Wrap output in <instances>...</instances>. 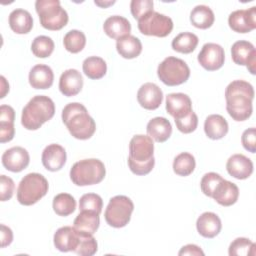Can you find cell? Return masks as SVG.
<instances>
[{
    "label": "cell",
    "instance_id": "6da1fadb",
    "mask_svg": "<svg viewBox=\"0 0 256 256\" xmlns=\"http://www.w3.org/2000/svg\"><path fill=\"white\" fill-rule=\"evenodd\" d=\"M253 86L244 80H234L225 89L226 110L235 121L247 120L253 111Z\"/></svg>",
    "mask_w": 256,
    "mask_h": 256
},
{
    "label": "cell",
    "instance_id": "7a4b0ae2",
    "mask_svg": "<svg viewBox=\"0 0 256 256\" xmlns=\"http://www.w3.org/2000/svg\"><path fill=\"white\" fill-rule=\"evenodd\" d=\"M154 143L150 136L135 135L129 143L128 166L136 175H147L155 165Z\"/></svg>",
    "mask_w": 256,
    "mask_h": 256
},
{
    "label": "cell",
    "instance_id": "3957f363",
    "mask_svg": "<svg viewBox=\"0 0 256 256\" xmlns=\"http://www.w3.org/2000/svg\"><path fill=\"white\" fill-rule=\"evenodd\" d=\"M62 121L71 136L79 140H87L96 131L94 119L89 115L86 107L78 102L67 104L62 110Z\"/></svg>",
    "mask_w": 256,
    "mask_h": 256
},
{
    "label": "cell",
    "instance_id": "277c9868",
    "mask_svg": "<svg viewBox=\"0 0 256 256\" xmlns=\"http://www.w3.org/2000/svg\"><path fill=\"white\" fill-rule=\"evenodd\" d=\"M55 114L51 98L44 95L34 96L22 110L21 124L27 130H37Z\"/></svg>",
    "mask_w": 256,
    "mask_h": 256
},
{
    "label": "cell",
    "instance_id": "5b68a950",
    "mask_svg": "<svg viewBox=\"0 0 256 256\" xmlns=\"http://www.w3.org/2000/svg\"><path fill=\"white\" fill-rule=\"evenodd\" d=\"M105 175L104 163L95 158L77 161L70 169V179L77 186L98 184L104 179Z\"/></svg>",
    "mask_w": 256,
    "mask_h": 256
},
{
    "label": "cell",
    "instance_id": "8992f818",
    "mask_svg": "<svg viewBox=\"0 0 256 256\" xmlns=\"http://www.w3.org/2000/svg\"><path fill=\"white\" fill-rule=\"evenodd\" d=\"M47 179L39 173H28L19 182L17 200L20 204L30 206L37 203L48 192Z\"/></svg>",
    "mask_w": 256,
    "mask_h": 256
},
{
    "label": "cell",
    "instance_id": "52a82bcc",
    "mask_svg": "<svg viewBox=\"0 0 256 256\" xmlns=\"http://www.w3.org/2000/svg\"><path fill=\"white\" fill-rule=\"evenodd\" d=\"M35 9L43 28L57 31L65 27L68 23V14L61 7L59 0H37Z\"/></svg>",
    "mask_w": 256,
    "mask_h": 256
},
{
    "label": "cell",
    "instance_id": "ba28073f",
    "mask_svg": "<svg viewBox=\"0 0 256 256\" xmlns=\"http://www.w3.org/2000/svg\"><path fill=\"white\" fill-rule=\"evenodd\" d=\"M157 75L165 85L177 86L188 80L190 69L184 60L169 56L158 65Z\"/></svg>",
    "mask_w": 256,
    "mask_h": 256
},
{
    "label": "cell",
    "instance_id": "9c48e42d",
    "mask_svg": "<svg viewBox=\"0 0 256 256\" xmlns=\"http://www.w3.org/2000/svg\"><path fill=\"white\" fill-rule=\"evenodd\" d=\"M133 210L134 204L129 197L117 195L109 200L104 217L109 226L122 228L129 223Z\"/></svg>",
    "mask_w": 256,
    "mask_h": 256
},
{
    "label": "cell",
    "instance_id": "30bf717a",
    "mask_svg": "<svg viewBox=\"0 0 256 256\" xmlns=\"http://www.w3.org/2000/svg\"><path fill=\"white\" fill-rule=\"evenodd\" d=\"M138 29L143 35L166 37L173 29V21L164 14L152 11L138 20Z\"/></svg>",
    "mask_w": 256,
    "mask_h": 256
},
{
    "label": "cell",
    "instance_id": "8fae6325",
    "mask_svg": "<svg viewBox=\"0 0 256 256\" xmlns=\"http://www.w3.org/2000/svg\"><path fill=\"white\" fill-rule=\"evenodd\" d=\"M232 60L237 65H245L251 74H255L256 50L254 45L246 40L236 41L231 47Z\"/></svg>",
    "mask_w": 256,
    "mask_h": 256
},
{
    "label": "cell",
    "instance_id": "7c38bea8",
    "mask_svg": "<svg viewBox=\"0 0 256 256\" xmlns=\"http://www.w3.org/2000/svg\"><path fill=\"white\" fill-rule=\"evenodd\" d=\"M199 64L208 71L220 69L225 60V53L222 46L216 43H206L198 54Z\"/></svg>",
    "mask_w": 256,
    "mask_h": 256
},
{
    "label": "cell",
    "instance_id": "4fadbf2b",
    "mask_svg": "<svg viewBox=\"0 0 256 256\" xmlns=\"http://www.w3.org/2000/svg\"><path fill=\"white\" fill-rule=\"evenodd\" d=\"M228 24L237 33H248L254 30L256 28V7L233 11L228 17Z\"/></svg>",
    "mask_w": 256,
    "mask_h": 256
},
{
    "label": "cell",
    "instance_id": "5bb4252c",
    "mask_svg": "<svg viewBox=\"0 0 256 256\" xmlns=\"http://www.w3.org/2000/svg\"><path fill=\"white\" fill-rule=\"evenodd\" d=\"M2 164L3 166L11 172H21L30 162V156L28 151L20 146H15L7 149L2 154Z\"/></svg>",
    "mask_w": 256,
    "mask_h": 256
},
{
    "label": "cell",
    "instance_id": "9a60e30c",
    "mask_svg": "<svg viewBox=\"0 0 256 256\" xmlns=\"http://www.w3.org/2000/svg\"><path fill=\"white\" fill-rule=\"evenodd\" d=\"M162 100L163 92L155 83H144L137 92V101L146 110L157 109L161 105Z\"/></svg>",
    "mask_w": 256,
    "mask_h": 256
},
{
    "label": "cell",
    "instance_id": "2e32d148",
    "mask_svg": "<svg viewBox=\"0 0 256 256\" xmlns=\"http://www.w3.org/2000/svg\"><path fill=\"white\" fill-rule=\"evenodd\" d=\"M66 151L59 144H50L46 146L42 152L41 160L43 166L52 172L59 171L66 162Z\"/></svg>",
    "mask_w": 256,
    "mask_h": 256
},
{
    "label": "cell",
    "instance_id": "e0dca14e",
    "mask_svg": "<svg viewBox=\"0 0 256 256\" xmlns=\"http://www.w3.org/2000/svg\"><path fill=\"white\" fill-rule=\"evenodd\" d=\"M166 110L174 120L184 117L192 111V102L184 93H170L166 96Z\"/></svg>",
    "mask_w": 256,
    "mask_h": 256
},
{
    "label": "cell",
    "instance_id": "ac0fdd59",
    "mask_svg": "<svg viewBox=\"0 0 256 256\" xmlns=\"http://www.w3.org/2000/svg\"><path fill=\"white\" fill-rule=\"evenodd\" d=\"M226 169L236 179H247L253 173V162L243 154H234L227 160Z\"/></svg>",
    "mask_w": 256,
    "mask_h": 256
},
{
    "label": "cell",
    "instance_id": "d6986e66",
    "mask_svg": "<svg viewBox=\"0 0 256 256\" xmlns=\"http://www.w3.org/2000/svg\"><path fill=\"white\" fill-rule=\"evenodd\" d=\"M83 87V78L76 69L65 70L59 79V90L66 97L77 95Z\"/></svg>",
    "mask_w": 256,
    "mask_h": 256
},
{
    "label": "cell",
    "instance_id": "ffe728a7",
    "mask_svg": "<svg viewBox=\"0 0 256 256\" xmlns=\"http://www.w3.org/2000/svg\"><path fill=\"white\" fill-rule=\"evenodd\" d=\"M54 246L61 252L73 251L76 249L79 241V232L71 226L59 228L53 237Z\"/></svg>",
    "mask_w": 256,
    "mask_h": 256
},
{
    "label": "cell",
    "instance_id": "44dd1931",
    "mask_svg": "<svg viewBox=\"0 0 256 256\" xmlns=\"http://www.w3.org/2000/svg\"><path fill=\"white\" fill-rule=\"evenodd\" d=\"M211 197L222 206H231L238 200L239 188L235 183L223 179L217 185Z\"/></svg>",
    "mask_w": 256,
    "mask_h": 256
},
{
    "label": "cell",
    "instance_id": "7402d4cb",
    "mask_svg": "<svg viewBox=\"0 0 256 256\" xmlns=\"http://www.w3.org/2000/svg\"><path fill=\"white\" fill-rule=\"evenodd\" d=\"M196 228L201 236L205 238H214L220 233L222 224L217 214L213 212H204L198 217Z\"/></svg>",
    "mask_w": 256,
    "mask_h": 256
},
{
    "label": "cell",
    "instance_id": "603a6c76",
    "mask_svg": "<svg viewBox=\"0 0 256 256\" xmlns=\"http://www.w3.org/2000/svg\"><path fill=\"white\" fill-rule=\"evenodd\" d=\"M103 30L108 37L118 40L124 36L130 35L131 24L125 17L113 15L105 20Z\"/></svg>",
    "mask_w": 256,
    "mask_h": 256
},
{
    "label": "cell",
    "instance_id": "cb8c5ba5",
    "mask_svg": "<svg viewBox=\"0 0 256 256\" xmlns=\"http://www.w3.org/2000/svg\"><path fill=\"white\" fill-rule=\"evenodd\" d=\"M29 84L34 89H48L52 86L54 73L48 65L38 64L29 72Z\"/></svg>",
    "mask_w": 256,
    "mask_h": 256
},
{
    "label": "cell",
    "instance_id": "d4e9b609",
    "mask_svg": "<svg viewBox=\"0 0 256 256\" xmlns=\"http://www.w3.org/2000/svg\"><path fill=\"white\" fill-rule=\"evenodd\" d=\"M146 131L148 136L154 141L162 143L170 138L172 134V126L168 119L164 117H155L148 122Z\"/></svg>",
    "mask_w": 256,
    "mask_h": 256
},
{
    "label": "cell",
    "instance_id": "484cf974",
    "mask_svg": "<svg viewBox=\"0 0 256 256\" xmlns=\"http://www.w3.org/2000/svg\"><path fill=\"white\" fill-rule=\"evenodd\" d=\"M228 129V123L222 115L211 114L205 119L204 131L206 136L212 140L223 138L227 134Z\"/></svg>",
    "mask_w": 256,
    "mask_h": 256
},
{
    "label": "cell",
    "instance_id": "4316f807",
    "mask_svg": "<svg viewBox=\"0 0 256 256\" xmlns=\"http://www.w3.org/2000/svg\"><path fill=\"white\" fill-rule=\"evenodd\" d=\"M9 26L16 34H27L33 27V18L27 10L15 9L9 14Z\"/></svg>",
    "mask_w": 256,
    "mask_h": 256
},
{
    "label": "cell",
    "instance_id": "83f0119b",
    "mask_svg": "<svg viewBox=\"0 0 256 256\" xmlns=\"http://www.w3.org/2000/svg\"><path fill=\"white\" fill-rule=\"evenodd\" d=\"M116 49L121 57L125 59H133L141 54L142 43L137 37L127 35L117 40Z\"/></svg>",
    "mask_w": 256,
    "mask_h": 256
},
{
    "label": "cell",
    "instance_id": "f1b7e54d",
    "mask_svg": "<svg viewBox=\"0 0 256 256\" xmlns=\"http://www.w3.org/2000/svg\"><path fill=\"white\" fill-rule=\"evenodd\" d=\"M74 228L78 231L94 234L99 228L100 218L99 214L94 211L83 210L74 219Z\"/></svg>",
    "mask_w": 256,
    "mask_h": 256
},
{
    "label": "cell",
    "instance_id": "f546056e",
    "mask_svg": "<svg viewBox=\"0 0 256 256\" xmlns=\"http://www.w3.org/2000/svg\"><path fill=\"white\" fill-rule=\"evenodd\" d=\"M215 20V16L210 7L206 5L195 6L190 13V21L192 25L199 29L210 28Z\"/></svg>",
    "mask_w": 256,
    "mask_h": 256
},
{
    "label": "cell",
    "instance_id": "4dcf8cb0",
    "mask_svg": "<svg viewBox=\"0 0 256 256\" xmlns=\"http://www.w3.org/2000/svg\"><path fill=\"white\" fill-rule=\"evenodd\" d=\"M82 69L84 74L93 80L101 79L107 72V64L101 57L90 56L83 61Z\"/></svg>",
    "mask_w": 256,
    "mask_h": 256
},
{
    "label": "cell",
    "instance_id": "1f68e13d",
    "mask_svg": "<svg viewBox=\"0 0 256 256\" xmlns=\"http://www.w3.org/2000/svg\"><path fill=\"white\" fill-rule=\"evenodd\" d=\"M199 42L197 35L191 32H182L172 40L173 50L183 54H189L195 50Z\"/></svg>",
    "mask_w": 256,
    "mask_h": 256
},
{
    "label": "cell",
    "instance_id": "d6a6232c",
    "mask_svg": "<svg viewBox=\"0 0 256 256\" xmlns=\"http://www.w3.org/2000/svg\"><path fill=\"white\" fill-rule=\"evenodd\" d=\"M52 207L57 215L65 217L75 211L76 200L68 193H59L53 198Z\"/></svg>",
    "mask_w": 256,
    "mask_h": 256
},
{
    "label": "cell",
    "instance_id": "836d02e7",
    "mask_svg": "<svg viewBox=\"0 0 256 256\" xmlns=\"http://www.w3.org/2000/svg\"><path fill=\"white\" fill-rule=\"evenodd\" d=\"M196 161L192 154L182 152L178 154L173 161V171L179 176H189L195 169Z\"/></svg>",
    "mask_w": 256,
    "mask_h": 256
},
{
    "label": "cell",
    "instance_id": "e575fe53",
    "mask_svg": "<svg viewBox=\"0 0 256 256\" xmlns=\"http://www.w3.org/2000/svg\"><path fill=\"white\" fill-rule=\"evenodd\" d=\"M228 253L230 256H254L256 254V246L248 238L238 237L231 242Z\"/></svg>",
    "mask_w": 256,
    "mask_h": 256
},
{
    "label": "cell",
    "instance_id": "d590c367",
    "mask_svg": "<svg viewBox=\"0 0 256 256\" xmlns=\"http://www.w3.org/2000/svg\"><path fill=\"white\" fill-rule=\"evenodd\" d=\"M79 232V241L74 252L80 256H92L98 250V244L96 239L93 237V234L78 231Z\"/></svg>",
    "mask_w": 256,
    "mask_h": 256
},
{
    "label": "cell",
    "instance_id": "8d00e7d4",
    "mask_svg": "<svg viewBox=\"0 0 256 256\" xmlns=\"http://www.w3.org/2000/svg\"><path fill=\"white\" fill-rule=\"evenodd\" d=\"M63 44L67 51L79 53L86 45V36L80 30H70L63 38Z\"/></svg>",
    "mask_w": 256,
    "mask_h": 256
},
{
    "label": "cell",
    "instance_id": "74e56055",
    "mask_svg": "<svg viewBox=\"0 0 256 256\" xmlns=\"http://www.w3.org/2000/svg\"><path fill=\"white\" fill-rule=\"evenodd\" d=\"M54 47V42L50 37L40 35L34 38L31 44V51L38 58H46L52 54Z\"/></svg>",
    "mask_w": 256,
    "mask_h": 256
},
{
    "label": "cell",
    "instance_id": "f35d334b",
    "mask_svg": "<svg viewBox=\"0 0 256 256\" xmlns=\"http://www.w3.org/2000/svg\"><path fill=\"white\" fill-rule=\"evenodd\" d=\"M103 207L102 198L95 193H86L81 196L79 200V209L80 211L89 210L94 211L100 215Z\"/></svg>",
    "mask_w": 256,
    "mask_h": 256
},
{
    "label": "cell",
    "instance_id": "ab89813d",
    "mask_svg": "<svg viewBox=\"0 0 256 256\" xmlns=\"http://www.w3.org/2000/svg\"><path fill=\"white\" fill-rule=\"evenodd\" d=\"M175 124L177 129L184 133V134H189L193 131L196 130L198 126V117L193 110L189 112L187 115L184 117H181L179 119H175Z\"/></svg>",
    "mask_w": 256,
    "mask_h": 256
},
{
    "label": "cell",
    "instance_id": "60d3db41",
    "mask_svg": "<svg viewBox=\"0 0 256 256\" xmlns=\"http://www.w3.org/2000/svg\"><path fill=\"white\" fill-rule=\"evenodd\" d=\"M223 180V178L215 172H208L204 174V176L201 179L200 187L201 191L208 197H211L215 188L217 185Z\"/></svg>",
    "mask_w": 256,
    "mask_h": 256
},
{
    "label": "cell",
    "instance_id": "b9f144b4",
    "mask_svg": "<svg viewBox=\"0 0 256 256\" xmlns=\"http://www.w3.org/2000/svg\"><path fill=\"white\" fill-rule=\"evenodd\" d=\"M154 3L151 0H132L130 3V10L133 17L137 20L141 19L146 14L153 11Z\"/></svg>",
    "mask_w": 256,
    "mask_h": 256
},
{
    "label": "cell",
    "instance_id": "7bdbcfd3",
    "mask_svg": "<svg viewBox=\"0 0 256 256\" xmlns=\"http://www.w3.org/2000/svg\"><path fill=\"white\" fill-rule=\"evenodd\" d=\"M14 188V181L10 177L6 175L0 176V199L2 202L11 199L13 196Z\"/></svg>",
    "mask_w": 256,
    "mask_h": 256
},
{
    "label": "cell",
    "instance_id": "ee69618b",
    "mask_svg": "<svg viewBox=\"0 0 256 256\" xmlns=\"http://www.w3.org/2000/svg\"><path fill=\"white\" fill-rule=\"evenodd\" d=\"M241 142L243 147L251 152L255 153L256 152V129L254 127L246 129L241 136Z\"/></svg>",
    "mask_w": 256,
    "mask_h": 256
},
{
    "label": "cell",
    "instance_id": "f6af8a7d",
    "mask_svg": "<svg viewBox=\"0 0 256 256\" xmlns=\"http://www.w3.org/2000/svg\"><path fill=\"white\" fill-rule=\"evenodd\" d=\"M15 135L14 123L0 122V142L5 143L13 139Z\"/></svg>",
    "mask_w": 256,
    "mask_h": 256
},
{
    "label": "cell",
    "instance_id": "bcb514c9",
    "mask_svg": "<svg viewBox=\"0 0 256 256\" xmlns=\"http://www.w3.org/2000/svg\"><path fill=\"white\" fill-rule=\"evenodd\" d=\"M15 111L9 105L0 106V122H10L14 123Z\"/></svg>",
    "mask_w": 256,
    "mask_h": 256
},
{
    "label": "cell",
    "instance_id": "7dc6e473",
    "mask_svg": "<svg viewBox=\"0 0 256 256\" xmlns=\"http://www.w3.org/2000/svg\"><path fill=\"white\" fill-rule=\"evenodd\" d=\"M178 255L182 256V255H196V256H203L204 252L202 251V249L195 245V244H187L185 246H183L180 251L178 252Z\"/></svg>",
    "mask_w": 256,
    "mask_h": 256
},
{
    "label": "cell",
    "instance_id": "c3c4849f",
    "mask_svg": "<svg viewBox=\"0 0 256 256\" xmlns=\"http://www.w3.org/2000/svg\"><path fill=\"white\" fill-rule=\"evenodd\" d=\"M13 241L12 230L4 224H1V248L10 245Z\"/></svg>",
    "mask_w": 256,
    "mask_h": 256
},
{
    "label": "cell",
    "instance_id": "681fc988",
    "mask_svg": "<svg viewBox=\"0 0 256 256\" xmlns=\"http://www.w3.org/2000/svg\"><path fill=\"white\" fill-rule=\"evenodd\" d=\"M0 81H1V94H0V98H4L5 95L9 92V84L6 81L4 76H0Z\"/></svg>",
    "mask_w": 256,
    "mask_h": 256
},
{
    "label": "cell",
    "instance_id": "f907efd6",
    "mask_svg": "<svg viewBox=\"0 0 256 256\" xmlns=\"http://www.w3.org/2000/svg\"><path fill=\"white\" fill-rule=\"evenodd\" d=\"M94 3L100 7H103V8H106L110 5H113L115 3V1H109V2H101V1H94Z\"/></svg>",
    "mask_w": 256,
    "mask_h": 256
}]
</instances>
